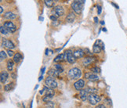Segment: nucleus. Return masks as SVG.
I'll use <instances>...</instances> for the list:
<instances>
[{
	"instance_id": "nucleus-1",
	"label": "nucleus",
	"mask_w": 127,
	"mask_h": 108,
	"mask_svg": "<svg viewBox=\"0 0 127 108\" xmlns=\"http://www.w3.org/2000/svg\"><path fill=\"white\" fill-rule=\"evenodd\" d=\"M85 1H81V0H75L71 2V8L76 14H80L83 9Z\"/></svg>"
},
{
	"instance_id": "nucleus-2",
	"label": "nucleus",
	"mask_w": 127,
	"mask_h": 108,
	"mask_svg": "<svg viewBox=\"0 0 127 108\" xmlns=\"http://www.w3.org/2000/svg\"><path fill=\"white\" fill-rule=\"evenodd\" d=\"M67 75L71 79H79L82 76V71L78 67H73L69 70Z\"/></svg>"
},
{
	"instance_id": "nucleus-3",
	"label": "nucleus",
	"mask_w": 127,
	"mask_h": 108,
	"mask_svg": "<svg viewBox=\"0 0 127 108\" xmlns=\"http://www.w3.org/2000/svg\"><path fill=\"white\" fill-rule=\"evenodd\" d=\"M104 49V44L100 40H96L93 46V51L94 53H100L102 50Z\"/></svg>"
},
{
	"instance_id": "nucleus-4",
	"label": "nucleus",
	"mask_w": 127,
	"mask_h": 108,
	"mask_svg": "<svg viewBox=\"0 0 127 108\" xmlns=\"http://www.w3.org/2000/svg\"><path fill=\"white\" fill-rule=\"evenodd\" d=\"M45 85L48 88H50V89H55V88L57 87V82L54 79V78L47 76V78L45 79Z\"/></svg>"
},
{
	"instance_id": "nucleus-5",
	"label": "nucleus",
	"mask_w": 127,
	"mask_h": 108,
	"mask_svg": "<svg viewBox=\"0 0 127 108\" xmlns=\"http://www.w3.org/2000/svg\"><path fill=\"white\" fill-rule=\"evenodd\" d=\"M88 101H89L90 104L91 105H96L100 101V96H98L96 93H91L88 96Z\"/></svg>"
},
{
	"instance_id": "nucleus-6",
	"label": "nucleus",
	"mask_w": 127,
	"mask_h": 108,
	"mask_svg": "<svg viewBox=\"0 0 127 108\" xmlns=\"http://www.w3.org/2000/svg\"><path fill=\"white\" fill-rule=\"evenodd\" d=\"M52 13L53 14V16H55L57 18V17H62L64 14V8L61 6L58 5V6H56L53 9Z\"/></svg>"
},
{
	"instance_id": "nucleus-7",
	"label": "nucleus",
	"mask_w": 127,
	"mask_h": 108,
	"mask_svg": "<svg viewBox=\"0 0 127 108\" xmlns=\"http://www.w3.org/2000/svg\"><path fill=\"white\" fill-rule=\"evenodd\" d=\"M64 60H67L68 63H74L75 62L76 59L75 58V56H74V55H73V53H72L71 50H66L64 53Z\"/></svg>"
},
{
	"instance_id": "nucleus-8",
	"label": "nucleus",
	"mask_w": 127,
	"mask_h": 108,
	"mask_svg": "<svg viewBox=\"0 0 127 108\" xmlns=\"http://www.w3.org/2000/svg\"><path fill=\"white\" fill-rule=\"evenodd\" d=\"M3 26L6 28V30L9 32V33H14L17 30V27L12 21H6L4 22Z\"/></svg>"
},
{
	"instance_id": "nucleus-9",
	"label": "nucleus",
	"mask_w": 127,
	"mask_h": 108,
	"mask_svg": "<svg viewBox=\"0 0 127 108\" xmlns=\"http://www.w3.org/2000/svg\"><path fill=\"white\" fill-rule=\"evenodd\" d=\"M2 46L7 48L8 50H13V49L15 48V45L13 44V42L11 40H9V39H6V38H2Z\"/></svg>"
},
{
	"instance_id": "nucleus-10",
	"label": "nucleus",
	"mask_w": 127,
	"mask_h": 108,
	"mask_svg": "<svg viewBox=\"0 0 127 108\" xmlns=\"http://www.w3.org/2000/svg\"><path fill=\"white\" fill-rule=\"evenodd\" d=\"M84 86H85V81L83 79H79L74 83V87L78 91H81Z\"/></svg>"
},
{
	"instance_id": "nucleus-11",
	"label": "nucleus",
	"mask_w": 127,
	"mask_h": 108,
	"mask_svg": "<svg viewBox=\"0 0 127 108\" xmlns=\"http://www.w3.org/2000/svg\"><path fill=\"white\" fill-rule=\"evenodd\" d=\"M84 77L86 78V79L90 80V81H97L99 80V76L96 75V74H92L90 72H87L85 74Z\"/></svg>"
},
{
	"instance_id": "nucleus-12",
	"label": "nucleus",
	"mask_w": 127,
	"mask_h": 108,
	"mask_svg": "<svg viewBox=\"0 0 127 108\" xmlns=\"http://www.w3.org/2000/svg\"><path fill=\"white\" fill-rule=\"evenodd\" d=\"M73 55H74L75 59H80V58L84 56L85 53L83 50H82V49H78V50H76L73 52Z\"/></svg>"
},
{
	"instance_id": "nucleus-13",
	"label": "nucleus",
	"mask_w": 127,
	"mask_h": 108,
	"mask_svg": "<svg viewBox=\"0 0 127 108\" xmlns=\"http://www.w3.org/2000/svg\"><path fill=\"white\" fill-rule=\"evenodd\" d=\"M89 95H90L89 89H82L79 92V96L82 100H86V99H88Z\"/></svg>"
},
{
	"instance_id": "nucleus-14",
	"label": "nucleus",
	"mask_w": 127,
	"mask_h": 108,
	"mask_svg": "<svg viewBox=\"0 0 127 108\" xmlns=\"http://www.w3.org/2000/svg\"><path fill=\"white\" fill-rule=\"evenodd\" d=\"M94 60H95V59L93 57H90V56L85 57L83 59V60H82V64H83V66H85V67H87V66L90 65Z\"/></svg>"
},
{
	"instance_id": "nucleus-15",
	"label": "nucleus",
	"mask_w": 127,
	"mask_h": 108,
	"mask_svg": "<svg viewBox=\"0 0 127 108\" xmlns=\"http://www.w3.org/2000/svg\"><path fill=\"white\" fill-rule=\"evenodd\" d=\"M8 78H9L8 72L6 71H2L1 72V78H0V79H1V83H2V84H5V83H6V81L8 79Z\"/></svg>"
},
{
	"instance_id": "nucleus-16",
	"label": "nucleus",
	"mask_w": 127,
	"mask_h": 108,
	"mask_svg": "<svg viewBox=\"0 0 127 108\" xmlns=\"http://www.w3.org/2000/svg\"><path fill=\"white\" fill-rule=\"evenodd\" d=\"M4 17L8 20H14L17 18V15L11 11H8L4 14Z\"/></svg>"
},
{
	"instance_id": "nucleus-17",
	"label": "nucleus",
	"mask_w": 127,
	"mask_h": 108,
	"mask_svg": "<svg viewBox=\"0 0 127 108\" xmlns=\"http://www.w3.org/2000/svg\"><path fill=\"white\" fill-rule=\"evenodd\" d=\"M59 72L56 69H50L48 71V76H50L52 78H58L59 77Z\"/></svg>"
},
{
	"instance_id": "nucleus-18",
	"label": "nucleus",
	"mask_w": 127,
	"mask_h": 108,
	"mask_svg": "<svg viewBox=\"0 0 127 108\" xmlns=\"http://www.w3.org/2000/svg\"><path fill=\"white\" fill-rule=\"evenodd\" d=\"M75 19V13H73V12H71V13H69L67 14V16L66 17V21L67 22H69V23H72V22H74Z\"/></svg>"
},
{
	"instance_id": "nucleus-19",
	"label": "nucleus",
	"mask_w": 127,
	"mask_h": 108,
	"mask_svg": "<svg viewBox=\"0 0 127 108\" xmlns=\"http://www.w3.org/2000/svg\"><path fill=\"white\" fill-rule=\"evenodd\" d=\"M23 59L22 57V55L21 53H15V55H14L13 56V60L14 63H18L19 62H20L21 60Z\"/></svg>"
},
{
	"instance_id": "nucleus-20",
	"label": "nucleus",
	"mask_w": 127,
	"mask_h": 108,
	"mask_svg": "<svg viewBox=\"0 0 127 108\" xmlns=\"http://www.w3.org/2000/svg\"><path fill=\"white\" fill-rule=\"evenodd\" d=\"M44 2H45L46 6L49 8L55 7V1H53V0H45Z\"/></svg>"
},
{
	"instance_id": "nucleus-21",
	"label": "nucleus",
	"mask_w": 127,
	"mask_h": 108,
	"mask_svg": "<svg viewBox=\"0 0 127 108\" xmlns=\"http://www.w3.org/2000/svg\"><path fill=\"white\" fill-rule=\"evenodd\" d=\"M63 60H64V54L61 53V54H59V55H57L55 57V59L53 60V62L57 63V62H61Z\"/></svg>"
},
{
	"instance_id": "nucleus-22",
	"label": "nucleus",
	"mask_w": 127,
	"mask_h": 108,
	"mask_svg": "<svg viewBox=\"0 0 127 108\" xmlns=\"http://www.w3.org/2000/svg\"><path fill=\"white\" fill-rule=\"evenodd\" d=\"M13 66H14V62L12 60H8L7 61V70L9 71H12L13 69Z\"/></svg>"
},
{
	"instance_id": "nucleus-23",
	"label": "nucleus",
	"mask_w": 127,
	"mask_h": 108,
	"mask_svg": "<svg viewBox=\"0 0 127 108\" xmlns=\"http://www.w3.org/2000/svg\"><path fill=\"white\" fill-rule=\"evenodd\" d=\"M13 88H14V82H10L4 86V90L6 92H8V91L12 90Z\"/></svg>"
},
{
	"instance_id": "nucleus-24",
	"label": "nucleus",
	"mask_w": 127,
	"mask_h": 108,
	"mask_svg": "<svg viewBox=\"0 0 127 108\" xmlns=\"http://www.w3.org/2000/svg\"><path fill=\"white\" fill-rule=\"evenodd\" d=\"M53 96H54V95H45V96H43V98H42V101L45 102V103L50 101L53 99Z\"/></svg>"
},
{
	"instance_id": "nucleus-25",
	"label": "nucleus",
	"mask_w": 127,
	"mask_h": 108,
	"mask_svg": "<svg viewBox=\"0 0 127 108\" xmlns=\"http://www.w3.org/2000/svg\"><path fill=\"white\" fill-rule=\"evenodd\" d=\"M0 31H1V34L2 35H7L9 33L7 30H6V28L3 25L1 26V27H0Z\"/></svg>"
},
{
	"instance_id": "nucleus-26",
	"label": "nucleus",
	"mask_w": 127,
	"mask_h": 108,
	"mask_svg": "<svg viewBox=\"0 0 127 108\" xmlns=\"http://www.w3.org/2000/svg\"><path fill=\"white\" fill-rule=\"evenodd\" d=\"M6 57H7L6 53L4 50H2L1 53H0V60H1V61H2L5 59H6Z\"/></svg>"
},
{
	"instance_id": "nucleus-27",
	"label": "nucleus",
	"mask_w": 127,
	"mask_h": 108,
	"mask_svg": "<svg viewBox=\"0 0 127 108\" xmlns=\"http://www.w3.org/2000/svg\"><path fill=\"white\" fill-rule=\"evenodd\" d=\"M45 107L46 108H54V104L52 101L46 102L45 104Z\"/></svg>"
},
{
	"instance_id": "nucleus-28",
	"label": "nucleus",
	"mask_w": 127,
	"mask_h": 108,
	"mask_svg": "<svg viewBox=\"0 0 127 108\" xmlns=\"http://www.w3.org/2000/svg\"><path fill=\"white\" fill-rule=\"evenodd\" d=\"M55 69L59 72V73H62L63 71H64V68H63V67L61 66V65H60V64H56L55 65Z\"/></svg>"
},
{
	"instance_id": "nucleus-29",
	"label": "nucleus",
	"mask_w": 127,
	"mask_h": 108,
	"mask_svg": "<svg viewBox=\"0 0 127 108\" xmlns=\"http://www.w3.org/2000/svg\"><path fill=\"white\" fill-rule=\"evenodd\" d=\"M7 53H8V56H9V57H13L14 56V55H15V53H14L11 50H7Z\"/></svg>"
},
{
	"instance_id": "nucleus-30",
	"label": "nucleus",
	"mask_w": 127,
	"mask_h": 108,
	"mask_svg": "<svg viewBox=\"0 0 127 108\" xmlns=\"http://www.w3.org/2000/svg\"><path fill=\"white\" fill-rule=\"evenodd\" d=\"M91 71H92L93 72H94V73H99L100 70V68H99V67H93L92 69H91Z\"/></svg>"
},
{
	"instance_id": "nucleus-31",
	"label": "nucleus",
	"mask_w": 127,
	"mask_h": 108,
	"mask_svg": "<svg viewBox=\"0 0 127 108\" xmlns=\"http://www.w3.org/2000/svg\"><path fill=\"white\" fill-rule=\"evenodd\" d=\"M96 108H106V107L104 104H98L97 106H96Z\"/></svg>"
},
{
	"instance_id": "nucleus-32",
	"label": "nucleus",
	"mask_w": 127,
	"mask_h": 108,
	"mask_svg": "<svg viewBox=\"0 0 127 108\" xmlns=\"http://www.w3.org/2000/svg\"><path fill=\"white\" fill-rule=\"evenodd\" d=\"M50 19L52 20L53 21H54V22H55V21H57V17H56L55 16H53V15H51V16H50Z\"/></svg>"
},
{
	"instance_id": "nucleus-33",
	"label": "nucleus",
	"mask_w": 127,
	"mask_h": 108,
	"mask_svg": "<svg viewBox=\"0 0 127 108\" xmlns=\"http://www.w3.org/2000/svg\"><path fill=\"white\" fill-rule=\"evenodd\" d=\"M98 9H97V13L98 14H100L101 13V11H102V9H101V6H98Z\"/></svg>"
},
{
	"instance_id": "nucleus-34",
	"label": "nucleus",
	"mask_w": 127,
	"mask_h": 108,
	"mask_svg": "<svg viewBox=\"0 0 127 108\" xmlns=\"http://www.w3.org/2000/svg\"><path fill=\"white\" fill-rule=\"evenodd\" d=\"M51 50H49V49H46V55H50V53H49V52H50Z\"/></svg>"
},
{
	"instance_id": "nucleus-35",
	"label": "nucleus",
	"mask_w": 127,
	"mask_h": 108,
	"mask_svg": "<svg viewBox=\"0 0 127 108\" xmlns=\"http://www.w3.org/2000/svg\"><path fill=\"white\" fill-rule=\"evenodd\" d=\"M0 9H0V13H1V14L3 13V7L2 6H0Z\"/></svg>"
},
{
	"instance_id": "nucleus-36",
	"label": "nucleus",
	"mask_w": 127,
	"mask_h": 108,
	"mask_svg": "<svg viewBox=\"0 0 127 108\" xmlns=\"http://www.w3.org/2000/svg\"><path fill=\"white\" fill-rule=\"evenodd\" d=\"M45 69H46V67H42V74H43L44 72H45Z\"/></svg>"
},
{
	"instance_id": "nucleus-37",
	"label": "nucleus",
	"mask_w": 127,
	"mask_h": 108,
	"mask_svg": "<svg viewBox=\"0 0 127 108\" xmlns=\"http://www.w3.org/2000/svg\"><path fill=\"white\" fill-rule=\"evenodd\" d=\"M12 77H13V79H15V78H17V76H16L15 75H14V74H12Z\"/></svg>"
},
{
	"instance_id": "nucleus-38",
	"label": "nucleus",
	"mask_w": 127,
	"mask_h": 108,
	"mask_svg": "<svg viewBox=\"0 0 127 108\" xmlns=\"http://www.w3.org/2000/svg\"><path fill=\"white\" fill-rule=\"evenodd\" d=\"M94 21H95L96 23L98 22V19H97V17H94Z\"/></svg>"
},
{
	"instance_id": "nucleus-39",
	"label": "nucleus",
	"mask_w": 127,
	"mask_h": 108,
	"mask_svg": "<svg viewBox=\"0 0 127 108\" xmlns=\"http://www.w3.org/2000/svg\"><path fill=\"white\" fill-rule=\"evenodd\" d=\"M42 78H43V77H42V75L41 77H39V78H38V81H41V80L42 79Z\"/></svg>"
},
{
	"instance_id": "nucleus-40",
	"label": "nucleus",
	"mask_w": 127,
	"mask_h": 108,
	"mask_svg": "<svg viewBox=\"0 0 127 108\" xmlns=\"http://www.w3.org/2000/svg\"><path fill=\"white\" fill-rule=\"evenodd\" d=\"M100 24H102V25H104V22L103 21H100Z\"/></svg>"
},
{
	"instance_id": "nucleus-41",
	"label": "nucleus",
	"mask_w": 127,
	"mask_h": 108,
	"mask_svg": "<svg viewBox=\"0 0 127 108\" xmlns=\"http://www.w3.org/2000/svg\"><path fill=\"white\" fill-rule=\"evenodd\" d=\"M103 31H107V30H106V28H104H104H103Z\"/></svg>"
}]
</instances>
